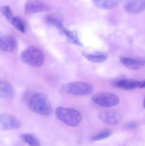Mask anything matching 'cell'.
Segmentation results:
<instances>
[{"mask_svg": "<svg viewBox=\"0 0 145 146\" xmlns=\"http://www.w3.org/2000/svg\"><path fill=\"white\" fill-rule=\"evenodd\" d=\"M141 82L138 81L131 80H123L115 82L114 86L126 90H132L137 87L139 88Z\"/></svg>", "mask_w": 145, "mask_h": 146, "instance_id": "4fadbf2b", "label": "cell"}, {"mask_svg": "<svg viewBox=\"0 0 145 146\" xmlns=\"http://www.w3.org/2000/svg\"><path fill=\"white\" fill-rule=\"evenodd\" d=\"M14 94V90L11 84L5 80L0 82V96L3 98H12Z\"/></svg>", "mask_w": 145, "mask_h": 146, "instance_id": "7c38bea8", "label": "cell"}, {"mask_svg": "<svg viewBox=\"0 0 145 146\" xmlns=\"http://www.w3.org/2000/svg\"><path fill=\"white\" fill-rule=\"evenodd\" d=\"M1 12L5 18L9 21H11L13 17L12 12L9 6H4L1 8Z\"/></svg>", "mask_w": 145, "mask_h": 146, "instance_id": "ffe728a7", "label": "cell"}, {"mask_svg": "<svg viewBox=\"0 0 145 146\" xmlns=\"http://www.w3.org/2000/svg\"><path fill=\"white\" fill-rule=\"evenodd\" d=\"M92 99L97 104L104 107L115 106L120 102L117 95L107 92L97 93L92 96Z\"/></svg>", "mask_w": 145, "mask_h": 146, "instance_id": "5b68a950", "label": "cell"}, {"mask_svg": "<svg viewBox=\"0 0 145 146\" xmlns=\"http://www.w3.org/2000/svg\"><path fill=\"white\" fill-rule=\"evenodd\" d=\"M50 9V7L43 1L29 0L25 6V13L27 15L33 14L47 12Z\"/></svg>", "mask_w": 145, "mask_h": 146, "instance_id": "8992f818", "label": "cell"}, {"mask_svg": "<svg viewBox=\"0 0 145 146\" xmlns=\"http://www.w3.org/2000/svg\"><path fill=\"white\" fill-rule=\"evenodd\" d=\"M143 106H144V108H145V97L144 100V104H143Z\"/></svg>", "mask_w": 145, "mask_h": 146, "instance_id": "cb8c5ba5", "label": "cell"}, {"mask_svg": "<svg viewBox=\"0 0 145 146\" xmlns=\"http://www.w3.org/2000/svg\"><path fill=\"white\" fill-rule=\"evenodd\" d=\"M111 135L110 132L109 131L102 132L98 134L93 135L91 137V140L93 141H98L110 137Z\"/></svg>", "mask_w": 145, "mask_h": 146, "instance_id": "44dd1931", "label": "cell"}, {"mask_svg": "<svg viewBox=\"0 0 145 146\" xmlns=\"http://www.w3.org/2000/svg\"><path fill=\"white\" fill-rule=\"evenodd\" d=\"M62 32L64 33V34L66 35L67 38L71 42L78 46H82V44L79 40L77 34L75 32L69 31L65 28L62 31Z\"/></svg>", "mask_w": 145, "mask_h": 146, "instance_id": "ac0fdd59", "label": "cell"}, {"mask_svg": "<svg viewBox=\"0 0 145 146\" xmlns=\"http://www.w3.org/2000/svg\"><path fill=\"white\" fill-rule=\"evenodd\" d=\"M17 46V42L14 37L11 35H5L0 38V49L1 51L11 52L14 51Z\"/></svg>", "mask_w": 145, "mask_h": 146, "instance_id": "8fae6325", "label": "cell"}, {"mask_svg": "<svg viewBox=\"0 0 145 146\" xmlns=\"http://www.w3.org/2000/svg\"><path fill=\"white\" fill-rule=\"evenodd\" d=\"M21 139L30 146H40L39 140L31 134H23L20 136Z\"/></svg>", "mask_w": 145, "mask_h": 146, "instance_id": "2e32d148", "label": "cell"}, {"mask_svg": "<svg viewBox=\"0 0 145 146\" xmlns=\"http://www.w3.org/2000/svg\"><path fill=\"white\" fill-rule=\"evenodd\" d=\"M46 21L48 24L57 27L58 29L61 30L62 31L65 28L61 20L54 15H48L46 17Z\"/></svg>", "mask_w": 145, "mask_h": 146, "instance_id": "d6986e66", "label": "cell"}, {"mask_svg": "<svg viewBox=\"0 0 145 146\" xmlns=\"http://www.w3.org/2000/svg\"><path fill=\"white\" fill-rule=\"evenodd\" d=\"M96 7L101 9H110L117 7L121 0H93Z\"/></svg>", "mask_w": 145, "mask_h": 146, "instance_id": "9a60e30c", "label": "cell"}, {"mask_svg": "<svg viewBox=\"0 0 145 146\" xmlns=\"http://www.w3.org/2000/svg\"><path fill=\"white\" fill-rule=\"evenodd\" d=\"M139 88H145V80L144 82L141 83V85L140 86Z\"/></svg>", "mask_w": 145, "mask_h": 146, "instance_id": "603a6c76", "label": "cell"}, {"mask_svg": "<svg viewBox=\"0 0 145 146\" xmlns=\"http://www.w3.org/2000/svg\"><path fill=\"white\" fill-rule=\"evenodd\" d=\"M56 117L67 126L77 127L82 120L81 114L76 110L66 107H59L55 110Z\"/></svg>", "mask_w": 145, "mask_h": 146, "instance_id": "7a4b0ae2", "label": "cell"}, {"mask_svg": "<svg viewBox=\"0 0 145 146\" xmlns=\"http://www.w3.org/2000/svg\"><path fill=\"white\" fill-rule=\"evenodd\" d=\"M12 25L18 31L22 33H25L26 31V25L24 20L18 16L13 17L11 21Z\"/></svg>", "mask_w": 145, "mask_h": 146, "instance_id": "e0dca14e", "label": "cell"}, {"mask_svg": "<svg viewBox=\"0 0 145 146\" xmlns=\"http://www.w3.org/2000/svg\"><path fill=\"white\" fill-rule=\"evenodd\" d=\"M124 8L128 13H139L145 10V0H126Z\"/></svg>", "mask_w": 145, "mask_h": 146, "instance_id": "30bf717a", "label": "cell"}, {"mask_svg": "<svg viewBox=\"0 0 145 146\" xmlns=\"http://www.w3.org/2000/svg\"><path fill=\"white\" fill-rule=\"evenodd\" d=\"M98 117L101 121L110 126H115L121 121V115L116 111L100 112L98 115Z\"/></svg>", "mask_w": 145, "mask_h": 146, "instance_id": "9c48e42d", "label": "cell"}, {"mask_svg": "<svg viewBox=\"0 0 145 146\" xmlns=\"http://www.w3.org/2000/svg\"><path fill=\"white\" fill-rule=\"evenodd\" d=\"M0 122L1 129L3 130L17 129L21 127L20 121L16 117L7 113L1 114Z\"/></svg>", "mask_w": 145, "mask_h": 146, "instance_id": "52a82bcc", "label": "cell"}, {"mask_svg": "<svg viewBox=\"0 0 145 146\" xmlns=\"http://www.w3.org/2000/svg\"><path fill=\"white\" fill-rule=\"evenodd\" d=\"M62 88L67 94L74 96L89 95L94 90L91 84L81 82H72L64 84Z\"/></svg>", "mask_w": 145, "mask_h": 146, "instance_id": "277c9868", "label": "cell"}, {"mask_svg": "<svg viewBox=\"0 0 145 146\" xmlns=\"http://www.w3.org/2000/svg\"><path fill=\"white\" fill-rule=\"evenodd\" d=\"M136 127V124L135 123H131L129 124L127 126V127L130 129H133Z\"/></svg>", "mask_w": 145, "mask_h": 146, "instance_id": "7402d4cb", "label": "cell"}, {"mask_svg": "<svg viewBox=\"0 0 145 146\" xmlns=\"http://www.w3.org/2000/svg\"><path fill=\"white\" fill-rule=\"evenodd\" d=\"M83 55L88 60L95 63H100L104 62L108 57V55L106 53L103 52H98L94 53L83 52Z\"/></svg>", "mask_w": 145, "mask_h": 146, "instance_id": "5bb4252c", "label": "cell"}, {"mask_svg": "<svg viewBox=\"0 0 145 146\" xmlns=\"http://www.w3.org/2000/svg\"><path fill=\"white\" fill-rule=\"evenodd\" d=\"M122 64L128 69L137 70L140 69L145 65V59L142 57H120Z\"/></svg>", "mask_w": 145, "mask_h": 146, "instance_id": "ba28073f", "label": "cell"}, {"mask_svg": "<svg viewBox=\"0 0 145 146\" xmlns=\"http://www.w3.org/2000/svg\"><path fill=\"white\" fill-rule=\"evenodd\" d=\"M20 59L24 63L29 66L39 67L43 64L44 57L43 53L39 48L31 46L21 52Z\"/></svg>", "mask_w": 145, "mask_h": 146, "instance_id": "3957f363", "label": "cell"}, {"mask_svg": "<svg viewBox=\"0 0 145 146\" xmlns=\"http://www.w3.org/2000/svg\"><path fill=\"white\" fill-rule=\"evenodd\" d=\"M29 106L31 111L42 115H49L53 112L48 97L43 94L32 95L29 101Z\"/></svg>", "mask_w": 145, "mask_h": 146, "instance_id": "6da1fadb", "label": "cell"}]
</instances>
